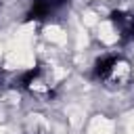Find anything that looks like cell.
<instances>
[{
    "instance_id": "1",
    "label": "cell",
    "mask_w": 134,
    "mask_h": 134,
    "mask_svg": "<svg viewBox=\"0 0 134 134\" xmlns=\"http://www.w3.org/2000/svg\"><path fill=\"white\" fill-rule=\"evenodd\" d=\"M111 23L119 29L121 34V42H130L134 38V15L126 13V10H113L111 13Z\"/></svg>"
},
{
    "instance_id": "2",
    "label": "cell",
    "mask_w": 134,
    "mask_h": 134,
    "mask_svg": "<svg viewBox=\"0 0 134 134\" xmlns=\"http://www.w3.org/2000/svg\"><path fill=\"white\" fill-rule=\"evenodd\" d=\"M128 80H130V67H128V63L117 59L113 69H111V73L105 77V82L109 86H117V82H128Z\"/></svg>"
},
{
    "instance_id": "3",
    "label": "cell",
    "mask_w": 134,
    "mask_h": 134,
    "mask_svg": "<svg viewBox=\"0 0 134 134\" xmlns=\"http://www.w3.org/2000/svg\"><path fill=\"white\" fill-rule=\"evenodd\" d=\"M115 61H117V57H103V59H98L96 65H94V75H96L98 80H105V77L111 73Z\"/></svg>"
}]
</instances>
